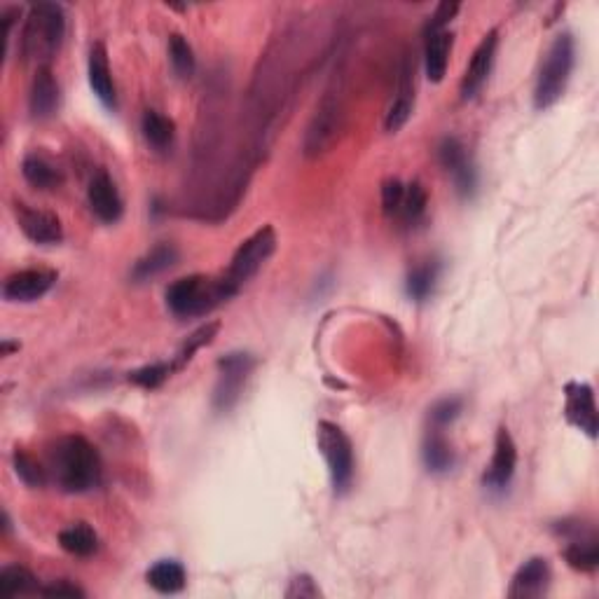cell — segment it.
<instances>
[{"mask_svg":"<svg viewBox=\"0 0 599 599\" xmlns=\"http://www.w3.org/2000/svg\"><path fill=\"white\" fill-rule=\"evenodd\" d=\"M101 457L96 447L82 436H64L52 445L47 475L59 490L82 494L101 485Z\"/></svg>","mask_w":599,"mask_h":599,"instance_id":"cell-1","label":"cell"},{"mask_svg":"<svg viewBox=\"0 0 599 599\" xmlns=\"http://www.w3.org/2000/svg\"><path fill=\"white\" fill-rule=\"evenodd\" d=\"M66 17L57 3H33L26 12L22 33H19V52L26 61L50 66V59L64 43Z\"/></svg>","mask_w":599,"mask_h":599,"instance_id":"cell-2","label":"cell"},{"mask_svg":"<svg viewBox=\"0 0 599 599\" xmlns=\"http://www.w3.org/2000/svg\"><path fill=\"white\" fill-rule=\"evenodd\" d=\"M237 295L234 288L225 277H204V274H190L174 281L167 288V307L176 319H197L223 305Z\"/></svg>","mask_w":599,"mask_h":599,"instance_id":"cell-3","label":"cell"},{"mask_svg":"<svg viewBox=\"0 0 599 599\" xmlns=\"http://www.w3.org/2000/svg\"><path fill=\"white\" fill-rule=\"evenodd\" d=\"M576 64V43L571 33H560L550 43L543 64L539 68V78L534 85V108L546 110L562 99L564 89L569 85L571 71Z\"/></svg>","mask_w":599,"mask_h":599,"instance_id":"cell-4","label":"cell"},{"mask_svg":"<svg viewBox=\"0 0 599 599\" xmlns=\"http://www.w3.org/2000/svg\"><path fill=\"white\" fill-rule=\"evenodd\" d=\"M316 443H319V450L328 464L330 483H333L335 494L349 492L351 483H354L356 461L354 447H351L347 433L337 424L328 422V419H321L319 426H316Z\"/></svg>","mask_w":599,"mask_h":599,"instance_id":"cell-5","label":"cell"},{"mask_svg":"<svg viewBox=\"0 0 599 599\" xmlns=\"http://www.w3.org/2000/svg\"><path fill=\"white\" fill-rule=\"evenodd\" d=\"M344 120H347V108H344L342 94L328 92L323 96L316 113L309 120L305 141H302V150L307 157H319L326 153L328 148H333V143L340 139Z\"/></svg>","mask_w":599,"mask_h":599,"instance_id":"cell-6","label":"cell"},{"mask_svg":"<svg viewBox=\"0 0 599 599\" xmlns=\"http://www.w3.org/2000/svg\"><path fill=\"white\" fill-rule=\"evenodd\" d=\"M274 249H277V234H274V227L263 225L260 230L253 232L249 239H244L242 246L234 251L230 270L225 272V279L239 291V288L249 284V281L263 270V265L272 258Z\"/></svg>","mask_w":599,"mask_h":599,"instance_id":"cell-7","label":"cell"},{"mask_svg":"<svg viewBox=\"0 0 599 599\" xmlns=\"http://www.w3.org/2000/svg\"><path fill=\"white\" fill-rule=\"evenodd\" d=\"M256 368V358L246 351H232L218 361V382L213 389V410L230 412L242 398V391Z\"/></svg>","mask_w":599,"mask_h":599,"instance_id":"cell-8","label":"cell"},{"mask_svg":"<svg viewBox=\"0 0 599 599\" xmlns=\"http://www.w3.org/2000/svg\"><path fill=\"white\" fill-rule=\"evenodd\" d=\"M560 534L567 539L564 546V560L576 571H595L599 567V539L597 532L590 527H583L581 522H562Z\"/></svg>","mask_w":599,"mask_h":599,"instance_id":"cell-9","label":"cell"},{"mask_svg":"<svg viewBox=\"0 0 599 599\" xmlns=\"http://www.w3.org/2000/svg\"><path fill=\"white\" fill-rule=\"evenodd\" d=\"M438 162L440 167L452 176L459 195L471 197L475 188H478V174H475V167L471 164V160H468L466 146L457 139V136H447V139L440 141Z\"/></svg>","mask_w":599,"mask_h":599,"instance_id":"cell-10","label":"cell"},{"mask_svg":"<svg viewBox=\"0 0 599 599\" xmlns=\"http://www.w3.org/2000/svg\"><path fill=\"white\" fill-rule=\"evenodd\" d=\"M564 415L567 422L576 429H581L588 438H597V403H595V391L590 384L583 382H569L564 387Z\"/></svg>","mask_w":599,"mask_h":599,"instance_id":"cell-11","label":"cell"},{"mask_svg":"<svg viewBox=\"0 0 599 599\" xmlns=\"http://www.w3.org/2000/svg\"><path fill=\"white\" fill-rule=\"evenodd\" d=\"M497 43H499V33L490 31L483 40H480V45L475 47L473 57L468 61L464 78H461V85H459V94L464 101L473 99V96L483 89L487 78H490L494 66V54H497Z\"/></svg>","mask_w":599,"mask_h":599,"instance_id":"cell-12","label":"cell"},{"mask_svg":"<svg viewBox=\"0 0 599 599\" xmlns=\"http://www.w3.org/2000/svg\"><path fill=\"white\" fill-rule=\"evenodd\" d=\"M57 284V272L52 270H19L3 281V298L8 302H36Z\"/></svg>","mask_w":599,"mask_h":599,"instance_id":"cell-13","label":"cell"},{"mask_svg":"<svg viewBox=\"0 0 599 599\" xmlns=\"http://www.w3.org/2000/svg\"><path fill=\"white\" fill-rule=\"evenodd\" d=\"M412 108H415V57L405 54L401 75H398L396 99L391 101L387 117H384V129H387L389 134L401 132V129L408 125Z\"/></svg>","mask_w":599,"mask_h":599,"instance_id":"cell-14","label":"cell"},{"mask_svg":"<svg viewBox=\"0 0 599 599\" xmlns=\"http://www.w3.org/2000/svg\"><path fill=\"white\" fill-rule=\"evenodd\" d=\"M87 202L94 216L106 225L117 223L122 218V213H125V202H122L120 190H117L115 181L106 171H96L92 176L87 188Z\"/></svg>","mask_w":599,"mask_h":599,"instance_id":"cell-15","label":"cell"},{"mask_svg":"<svg viewBox=\"0 0 599 599\" xmlns=\"http://www.w3.org/2000/svg\"><path fill=\"white\" fill-rule=\"evenodd\" d=\"M515 466H518V447H515L508 429L501 426L497 431V440H494V454H492L490 468H487L483 478L485 487H490L492 492H504L506 487L511 485Z\"/></svg>","mask_w":599,"mask_h":599,"instance_id":"cell-16","label":"cell"},{"mask_svg":"<svg viewBox=\"0 0 599 599\" xmlns=\"http://www.w3.org/2000/svg\"><path fill=\"white\" fill-rule=\"evenodd\" d=\"M17 223L19 230L26 234V239H31L33 244L40 246H54L61 244L64 239V225L61 220L50 211L31 209L26 204H17Z\"/></svg>","mask_w":599,"mask_h":599,"instance_id":"cell-17","label":"cell"},{"mask_svg":"<svg viewBox=\"0 0 599 599\" xmlns=\"http://www.w3.org/2000/svg\"><path fill=\"white\" fill-rule=\"evenodd\" d=\"M550 564L546 557H532L522 567L515 571L508 597L515 599H532L546 595L550 588Z\"/></svg>","mask_w":599,"mask_h":599,"instance_id":"cell-18","label":"cell"},{"mask_svg":"<svg viewBox=\"0 0 599 599\" xmlns=\"http://www.w3.org/2000/svg\"><path fill=\"white\" fill-rule=\"evenodd\" d=\"M59 82L54 78L50 66H40L33 75L31 92H29V110L36 120H50L59 110Z\"/></svg>","mask_w":599,"mask_h":599,"instance_id":"cell-19","label":"cell"},{"mask_svg":"<svg viewBox=\"0 0 599 599\" xmlns=\"http://www.w3.org/2000/svg\"><path fill=\"white\" fill-rule=\"evenodd\" d=\"M87 75H89V87L96 94L103 106L115 110L117 106V92L113 75H110V64H108V52L103 43H94L89 50V61H87Z\"/></svg>","mask_w":599,"mask_h":599,"instance_id":"cell-20","label":"cell"},{"mask_svg":"<svg viewBox=\"0 0 599 599\" xmlns=\"http://www.w3.org/2000/svg\"><path fill=\"white\" fill-rule=\"evenodd\" d=\"M424 36H426V47H424L426 78L431 82H443L447 73V61H450L452 33L443 29V31L424 33Z\"/></svg>","mask_w":599,"mask_h":599,"instance_id":"cell-21","label":"cell"},{"mask_svg":"<svg viewBox=\"0 0 599 599\" xmlns=\"http://www.w3.org/2000/svg\"><path fill=\"white\" fill-rule=\"evenodd\" d=\"M178 263V249L174 244H157L155 249H150L146 256L139 258L134 263L132 270V279L136 284H143V281H150L155 277H160L167 270H171Z\"/></svg>","mask_w":599,"mask_h":599,"instance_id":"cell-22","label":"cell"},{"mask_svg":"<svg viewBox=\"0 0 599 599\" xmlns=\"http://www.w3.org/2000/svg\"><path fill=\"white\" fill-rule=\"evenodd\" d=\"M146 581L150 588L162 592V595H174V592H181L185 588L188 574H185V567L181 562L160 560L148 569Z\"/></svg>","mask_w":599,"mask_h":599,"instance_id":"cell-23","label":"cell"},{"mask_svg":"<svg viewBox=\"0 0 599 599\" xmlns=\"http://www.w3.org/2000/svg\"><path fill=\"white\" fill-rule=\"evenodd\" d=\"M422 459L424 466L429 468L431 473H447L454 466V461H457L450 440L443 436L440 429H431L426 433L422 445Z\"/></svg>","mask_w":599,"mask_h":599,"instance_id":"cell-24","label":"cell"},{"mask_svg":"<svg viewBox=\"0 0 599 599\" xmlns=\"http://www.w3.org/2000/svg\"><path fill=\"white\" fill-rule=\"evenodd\" d=\"M59 546L64 548L68 555L92 557L96 550H99V536H96V532L87 522H75V525L61 529Z\"/></svg>","mask_w":599,"mask_h":599,"instance_id":"cell-25","label":"cell"},{"mask_svg":"<svg viewBox=\"0 0 599 599\" xmlns=\"http://www.w3.org/2000/svg\"><path fill=\"white\" fill-rule=\"evenodd\" d=\"M141 132L148 146H153L155 150H167L174 143L176 125L171 117L157 113V110H146L141 117Z\"/></svg>","mask_w":599,"mask_h":599,"instance_id":"cell-26","label":"cell"},{"mask_svg":"<svg viewBox=\"0 0 599 599\" xmlns=\"http://www.w3.org/2000/svg\"><path fill=\"white\" fill-rule=\"evenodd\" d=\"M22 176L26 178V183L38 190H54L61 183V171L47 157L38 153L24 157Z\"/></svg>","mask_w":599,"mask_h":599,"instance_id":"cell-27","label":"cell"},{"mask_svg":"<svg viewBox=\"0 0 599 599\" xmlns=\"http://www.w3.org/2000/svg\"><path fill=\"white\" fill-rule=\"evenodd\" d=\"M0 590L3 595L8 597H17V595H33V592H40L38 578L33 576L31 569L22 567V564H10L0 571Z\"/></svg>","mask_w":599,"mask_h":599,"instance_id":"cell-28","label":"cell"},{"mask_svg":"<svg viewBox=\"0 0 599 599\" xmlns=\"http://www.w3.org/2000/svg\"><path fill=\"white\" fill-rule=\"evenodd\" d=\"M436 279H438V265H433V263L419 265L408 274V281H405V291H408V295L412 300L422 302L433 293Z\"/></svg>","mask_w":599,"mask_h":599,"instance_id":"cell-29","label":"cell"},{"mask_svg":"<svg viewBox=\"0 0 599 599\" xmlns=\"http://www.w3.org/2000/svg\"><path fill=\"white\" fill-rule=\"evenodd\" d=\"M426 206H429V195H426L422 183L412 181L405 185V197H403L401 213H398V218H403V223L415 225L417 220L424 218Z\"/></svg>","mask_w":599,"mask_h":599,"instance_id":"cell-30","label":"cell"},{"mask_svg":"<svg viewBox=\"0 0 599 599\" xmlns=\"http://www.w3.org/2000/svg\"><path fill=\"white\" fill-rule=\"evenodd\" d=\"M218 328H220V323H206V326H202L199 330H195V333H192L190 337H188V342L183 344L181 347V351H178L176 354V358L171 363H174V368L176 370H181V368H185L188 366V363L192 361V358H195V354L202 347H206V344H211L213 342V337H216V333H218Z\"/></svg>","mask_w":599,"mask_h":599,"instance_id":"cell-31","label":"cell"},{"mask_svg":"<svg viewBox=\"0 0 599 599\" xmlns=\"http://www.w3.org/2000/svg\"><path fill=\"white\" fill-rule=\"evenodd\" d=\"M169 59L178 78L185 80L195 73V64H197L195 52H192V45L181 36V33H174V36L169 38Z\"/></svg>","mask_w":599,"mask_h":599,"instance_id":"cell-32","label":"cell"},{"mask_svg":"<svg viewBox=\"0 0 599 599\" xmlns=\"http://www.w3.org/2000/svg\"><path fill=\"white\" fill-rule=\"evenodd\" d=\"M12 461H15V473L19 475V480H22L24 485L43 487L47 480H50V475H47V468L40 464L38 459H33L29 452L17 450L15 457H12Z\"/></svg>","mask_w":599,"mask_h":599,"instance_id":"cell-33","label":"cell"},{"mask_svg":"<svg viewBox=\"0 0 599 599\" xmlns=\"http://www.w3.org/2000/svg\"><path fill=\"white\" fill-rule=\"evenodd\" d=\"M176 373L174 363H150V366H143L139 370H134V373H129V382L136 384V387L141 389H157L162 387L164 382L169 380L171 375Z\"/></svg>","mask_w":599,"mask_h":599,"instance_id":"cell-34","label":"cell"},{"mask_svg":"<svg viewBox=\"0 0 599 599\" xmlns=\"http://www.w3.org/2000/svg\"><path fill=\"white\" fill-rule=\"evenodd\" d=\"M461 410H464V401H461V398H440L429 410L431 429H443V426L452 424L454 419L461 415Z\"/></svg>","mask_w":599,"mask_h":599,"instance_id":"cell-35","label":"cell"},{"mask_svg":"<svg viewBox=\"0 0 599 599\" xmlns=\"http://www.w3.org/2000/svg\"><path fill=\"white\" fill-rule=\"evenodd\" d=\"M403 197H405V183L398 181V178H389V181L382 185V209L389 218H398Z\"/></svg>","mask_w":599,"mask_h":599,"instance_id":"cell-36","label":"cell"},{"mask_svg":"<svg viewBox=\"0 0 599 599\" xmlns=\"http://www.w3.org/2000/svg\"><path fill=\"white\" fill-rule=\"evenodd\" d=\"M284 595L288 599H316V597H321V590L312 576L300 574V576L291 578V583H288Z\"/></svg>","mask_w":599,"mask_h":599,"instance_id":"cell-37","label":"cell"},{"mask_svg":"<svg viewBox=\"0 0 599 599\" xmlns=\"http://www.w3.org/2000/svg\"><path fill=\"white\" fill-rule=\"evenodd\" d=\"M457 12H459V3H440L436 8V12H433V15L429 17V22H426L424 33L447 29V24L452 22Z\"/></svg>","mask_w":599,"mask_h":599,"instance_id":"cell-38","label":"cell"},{"mask_svg":"<svg viewBox=\"0 0 599 599\" xmlns=\"http://www.w3.org/2000/svg\"><path fill=\"white\" fill-rule=\"evenodd\" d=\"M40 595L47 597H85V590L78 588V585L71 581H57L52 585H47V588L40 590Z\"/></svg>","mask_w":599,"mask_h":599,"instance_id":"cell-39","label":"cell"},{"mask_svg":"<svg viewBox=\"0 0 599 599\" xmlns=\"http://www.w3.org/2000/svg\"><path fill=\"white\" fill-rule=\"evenodd\" d=\"M15 349H19V344H12L10 340H3V356H10Z\"/></svg>","mask_w":599,"mask_h":599,"instance_id":"cell-40","label":"cell"}]
</instances>
